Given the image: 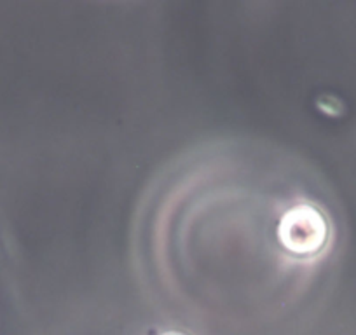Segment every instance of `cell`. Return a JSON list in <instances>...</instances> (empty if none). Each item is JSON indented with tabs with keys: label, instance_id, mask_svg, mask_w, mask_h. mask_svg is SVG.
<instances>
[{
	"label": "cell",
	"instance_id": "obj_1",
	"mask_svg": "<svg viewBox=\"0 0 356 335\" xmlns=\"http://www.w3.org/2000/svg\"><path fill=\"white\" fill-rule=\"evenodd\" d=\"M278 238L290 254L299 257L314 255L327 245V218L318 208L300 204L283 215L278 227Z\"/></svg>",
	"mask_w": 356,
	"mask_h": 335
},
{
	"label": "cell",
	"instance_id": "obj_2",
	"mask_svg": "<svg viewBox=\"0 0 356 335\" xmlns=\"http://www.w3.org/2000/svg\"><path fill=\"white\" fill-rule=\"evenodd\" d=\"M170 335H180V334H170Z\"/></svg>",
	"mask_w": 356,
	"mask_h": 335
}]
</instances>
